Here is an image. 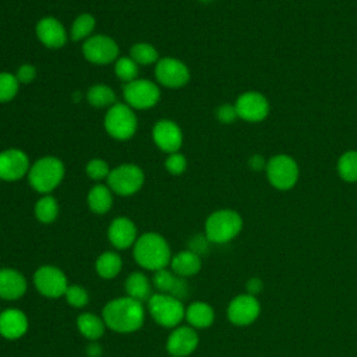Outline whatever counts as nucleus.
Wrapping results in <instances>:
<instances>
[{"label":"nucleus","mask_w":357,"mask_h":357,"mask_svg":"<svg viewBox=\"0 0 357 357\" xmlns=\"http://www.w3.org/2000/svg\"><path fill=\"white\" fill-rule=\"evenodd\" d=\"M145 307L128 296L112 298L102 308V318L113 332L132 333L142 328L145 322Z\"/></svg>","instance_id":"obj_1"},{"label":"nucleus","mask_w":357,"mask_h":357,"mask_svg":"<svg viewBox=\"0 0 357 357\" xmlns=\"http://www.w3.org/2000/svg\"><path fill=\"white\" fill-rule=\"evenodd\" d=\"M132 257L138 266L145 271L156 272L167 268L172 261V250L167 240L155 231H146L138 236L132 245Z\"/></svg>","instance_id":"obj_2"},{"label":"nucleus","mask_w":357,"mask_h":357,"mask_svg":"<svg viewBox=\"0 0 357 357\" xmlns=\"http://www.w3.org/2000/svg\"><path fill=\"white\" fill-rule=\"evenodd\" d=\"M64 163L56 156H42L31 163L28 170L29 185L40 194H50L64 178Z\"/></svg>","instance_id":"obj_3"},{"label":"nucleus","mask_w":357,"mask_h":357,"mask_svg":"<svg viewBox=\"0 0 357 357\" xmlns=\"http://www.w3.org/2000/svg\"><path fill=\"white\" fill-rule=\"evenodd\" d=\"M243 219L233 209H219L212 212L205 220V236L211 243L223 244L241 231Z\"/></svg>","instance_id":"obj_4"},{"label":"nucleus","mask_w":357,"mask_h":357,"mask_svg":"<svg viewBox=\"0 0 357 357\" xmlns=\"http://www.w3.org/2000/svg\"><path fill=\"white\" fill-rule=\"evenodd\" d=\"M146 305L152 319L159 326L167 329L178 326L185 317V307L183 301L170 294L155 291L146 301Z\"/></svg>","instance_id":"obj_5"},{"label":"nucleus","mask_w":357,"mask_h":357,"mask_svg":"<svg viewBox=\"0 0 357 357\" xmlns=\"http://www.w3.org/2000/svg\"><path fill=\"white\" fill-rule=\"evenodd\" d=\"M103 127L106 132L117 141H127L132 138L138 128V120L134 109L127 103L116 102L107 109L103 119Z\"/></svg>","instance_id":"obj_6"},{"label":"nucleus","mask_w":357,"mask_h":357,"mask_svg":"<svg viewBox=\"0 0 357 357\" xmlns=\"http://www.w3.org/2000/svg\"><path fill=\"white\" fill-rule=\"evenodd\" d=\"M106 181L113 194L130 197L142 188L145 174L139 166L134 163H123L110 170Z\"/></svg>","instance_id":"obj_7"},{"label":"nucleus","mask_w":357,"mask_h":357,"mask_svg":"<svg viewBox=\"0 0 357 357\" xmlns=\"http://www.w3.org/2000/svg\"><path fill=\"white\" fill-rule=\"evenodd\" d=\"M123 96L131 109L146 110L159 102L160 88L158 82L146 78H137L124 85Z\"/></svg>","instance_id":"obj_8"},{"label":"nucleus","mask_w":357,"mask_h":357,"mask_svg":"<svg viewBox=\"0 0 357 357\" xmlns=\"http://www.w3.org/2000/svg\"><path fill=\"white\" fill-rule=\"evenodd\" d=\"M266 177L272 187L286 191L298 180V166L289 155H275L266 163Z\"/></svg>","instance_id":"obj_9"},{"label":"nucleus","mask_w":357,"mask_h":357,"mask_svg":"<svg viewBox=\"0 0 357 357\" xmlns=\"http://www.w3.org/2000/svg\"><path fill=\"white\" fill-rule=\"evenodd\" d=\"M33 286L39 294L47 298H59L64 296L68 280L66 273L54 265L39 266L32 276Z\"/></svg>","instance_id":"obj_10"},{"label":"nucleus","mask_w":357,"mask_h":357,"mask_svg":"<svg viewBox=\"0 0 357 357\" xmlns=\"http://www.w3.org/2000/svg\"><path fill=\"white\" fill-rule=\"evenodd\" d=\"M119 45L117 42L107 35H92L82 43L84 57L98 66H105L114 63L119 59Z\"/></svg>","instance_id":"obj_11"},{"label":"nucleus","mask_w":357,"mask_h":357,"mask_svg":"<svg viewBox=\"0 0 357 357\" xmlns=\"http://www.w3.org/2000/svg\"><path fill=\"white\" fill-rule=\"evenodd\" d=\"M190 68L187 64L176 57H162L155 64L156 82L165 88L177 89L188 84Z\"/></svg>","instance_id":"obj_12"},{"label":"nucleus","mask_w":357,"mask_h":357,"mask_svg":"<svg viewBox=\"0 0 357 357\" xmlns=\"http://www.w3.org/2000/svg\"><path fill=\"white\" fill-rule=\"evenodd\" d=\"M234 106L237 116L248 123L262 121L269 114L268 99L257 91H247L241 93L237 98Z\"/></svg>","instance_id":"obj_13"},{"label":"nucleus","mask_w":357,"mask_h":357,"mask_svg":"<svg viewBox=\"0 0 357 357\" xmlns=\"http://www.w3.org/2000/svg\"><path fill=\"white\" fill-rule=\"evenodd\" d=\"M31 162L20 148H7L0 152V180L17 181L28 174Z\"/></svg>","instance_id":"obj_14"},{"label":"nucleus","mask_w":357,"mask_h":357,"mask_svg":"<svg viewBox=\"0 0 357 357\" xmlns=\"http://www.w3.org/2000/svg\"><path fill=\"white\" fill-rule=\"evenodd\" d=\"M197 329L190 325H178L172 329L166 339V350L172 357H187L198 347Z\"/></svg>","instance_id":"obj_15"},{"label":"nucleus","mask_w":357,"mask_h":357,"mask_svg":"<svg viewBox=\"0 0 357 357\" xmlns=\"http://www.w3.org/2000/svg\"><path fill=\"white\" fill-rule=\"evenodd\" d=\"M259 311L261 305L255 296L240 294L229 303L227 318L236 326H247L258 318Z\"/></svg>","instance_id":"obj_16"},{"label":"nucleus","mask_w":357,"mask_h":357,"mask_svg":"<svg viewBox=\"0 0 357 357\" xmlns=\"http://www.w3.org/2000/svg\"><path fill=\"white\" fill-rule=\"evenodd\" d=\"M152 139L160 151L169 155L180 151L183 145V131L173 120L163 119L155 123L152 128Z\"/></svg>","instance_id":"obj_17"},{"label":"nucleus","mask_w":357,"mask_h":357,"mask_svg":"<svg viewBox=\"0 0 357 357\" xmlns=\"http://www.w3.org/2000/svg\"><path fill=\"white\" fill-rule=\"evenodd\" d=\"M35 33L39 42L49 49H60L67 43L68 33L64 25L52 15L43 17L35 26Z\"/></svg>","instance_id":"obj_18"},{"label":"nucleus","mask_w":357,"mask_h":357,"mask_svg":"<svg viewBox=\"0 0 357 357\" xmlns=\"http://www.w3.org/2000/svg\"><path fill=\"white\" fill-rule=\"evenodd\" d=\"M152 286L158 293L170 294L178 300H184L188 297L190 287L185 278L176 275L170 268H163L153 272Z\"/></svg>","instance_id":"obj_19"},{"label":"nucleus","mask_w":357,"mask_h":357,"mask_svg":"<svg viewBox=\"0 0 357 357\" xmlns=\"http://www.w3.org/2000/svg\"><path fill=\"white\" fill-rule=\"evenodd\" d=\"M107 238L116 250H127L132 247L138 238L137 226L130 218L117 216L107 227Z\"/></svg>","instance_id":"obj_20"},{"label":"nucleus","mask_w":357,"mask_h":357,"mask_svg":"<svg viewBox=\"0 0 357 357\" xmlns=\"http://www.w3.org/2000/svg\"><path fill=\"white\" fill-rule=\"evenodd\" d=\"M29 328L26 314L20 308H6L0 312V336L7 340L21 339Z\"/></svg>","instance_id":"obj_21"},{"label":"nucleus","mask_w":357,"mask_h":357,"mask_svg":"<svg viewBox=\"0 0 357 357\" xmlns=\"http://www.w3.org/2000/svg\"><path fill=\"white\" fill-rule=\"evenodd\" d=\"M28 289L26 278L17 269L1 268L0 269V298L6 301H14L21 298Z\"/></svg>","instance_id":"obj_22"},{"label":"nucleus","mask_w":357,"mask_h":357,"mask_svg":"<svg viewBox=\"0 0 357 357\" xmlns=\"http://www.w3.org/2000/svg\"><path fill=\"white\" fill-rule=\"evenodd\" d=\"M124 290L126 296L141 303L148 301L153 294L152 280H149V278L141 271H134L126 278Z\"/></svg>","instance_id":"obj_23"},{"label":"nucleus","mask_w":357,"mask_h":357,"mask_svg":"<svg viewBox=\"0 0 357 357\" xmlns=\"http://www.w3.org/2000/svg\"><path fill=\"white\" fill-rule=\"evenodd\" d=\"M169 266L176 275L181 278H190L201 271L202 261L201 257L191 250H183L172 257Z\"/></svg>","instance_id":"obj_24"},{"label":"nucleus","mask_w":357,"mask_h":357,"mask_svg":"<svg viewBox=\"0 0 357 357\" xmlns=\"http://www.w3.org/2000/svg\"><path fill=\"white\" fill-rule=\"evenodd\" d=\"M184 319L194 329H205L213 324L215 311L208 303L194 301L188 307H185Z\"/></svg>","instance_id":"obj_25"},{"label":"nucleus","mask_w":357,"mask_h":357,"mask_svg":"<svg viewBox=\"0 0 357 357\" xmlns=\"http://www.w3.org/2000/svg\"><path fill=\"white\" fill-rule=\"evenodd\" d=\"M86 202L93 213L105 215L113 206V191L106 184H95L86 195Z\"/></svg>","instance_id":"obj_26"},{"label":"nucleus","mask_w":357,"mask_h":357,"mask_svg":"<svg viewBox=\"0 0 357 357\" xmlns=\"http://www.w3.org/2000/svg\"><path fill=\"white\" fill-rule=\"evenodd\" d=\"M78 332L88 340L96 342L105 335L106 324L102 315H95L92 312H82L77 318Z\"/></svg>","instance_id":"obj_27"},{"label":"nucleus","mask_w":357,"mask_h":357,"mask_svg":"<svg viewBox=\"0 0 357 357\" xmlns=\"http://www.w3.org/2000/svg\"><path fill=\"white\" fill-rule=\"evenodd\" d=\"M123 268V259L116 251H103L95 261V271L102 279L116 278Z\"/></svg>","instance_id":"obj_28"},{"label":"nucleus","mask_w":357,"mask_h":357,"mask_svg":"<svg viewBox=\"0 0 357 357\" xmlns=\"http://www.w3.org/2000/svg\"><path fill=\"white\" fill-rule=\"evenodd\" d=\"M59 212H60V205H59L57 199L50 194L42 195L35 202V206H33L35 218L43 225L53 223L57 219Z\"/></svg>","instance_id":"obj_29"},{"label":"nucleus","mask_w":357,"mask_h":357,"mask_svg":"<svg viewBox=\"0 0 357 357\" xmlns=\"http://www.w3.org/2000/svg\"><path fill=\"white\" fill-rule=\"evenodd\" d=\"M86 100L91 106L96 109H103V107H110L116 103V93L114 91L105 84H95L92 85L88 92H86Z\"/></svg>","instance_id":"obj_30"},{"label":"nucleus","mask_w":357,"mask_h":357,"mask_svg":"<svg viewBox=\"0 0 357 357\" xmlns=\"http://www.w3.org/2000/svg\"><path fill=\"white\" fill-rule=\"evenodd\" d=\"M95 25H96V21L92 14L82 13V14L77 15V18L71 24V28L68 32L70 39H73L74 42L86 40L89 36H92Z\"/></svg>","instance_id":"obj_31"},{"label":"nucleus","mask_w":357,"mask_h":357,"mask_svg":"<svg viewBox=\"0 0 357 357\" xmlns=\"http://www.w3.org/2000/svg\"><path fill=\"white\" fill-rule=\"evenodd\" d=\"M130 57L138 64V66H151L156 64L159 57V53L156 47L146 42H138L131 46Z\"/></svg>","instance_id":"obj_32"},{"label":"nucleus","mask_w":357,"mask_h":357,"mask_svg":"<svg viewBox=\"0 0 357 357\" xmlns=\"http://www.w3.org/2000/svg\"><path fill=\"white\" fill-rule=\"evenodd\" d=\"M337 173L347 183L357 181V151H347L339 158Z\"/></svg>","instance_id":"obj_33"},{"label":"nucleus","mask_w":357,"mask_h":357,"mask_svg":"<svg viewBox=\"0 0 357 357\" xmlns=\"http://www.w3.org/2000/svg\"><path fill=\"white\" fill-rule=\"evenodd\" d=\"M138 64L131 57H119L114 61V74L123 82H131L138 78Z\"/></svg>","instance_id":"obj_34"},{"label":"nucleus","mask_w":357,"mask_h":357,"mask_svg":"<svg viewBox=\"0 0 357 357\" xmlns=\"http://www.w3.org/2000/svg\"><path fill=\"white\" fill-rule=\"evenodd\" d=\"M20 85L15 74L0 71V103L13 100L18 93Z\"/></svg>","instance_id":"obj_35"},{"label":"nucleus","mask_w":357,"mask_h":357,"mask_svg":"<svg viewBox=\"0 0 357 357\" xmlns=\"http://www.w3.org/2000/svg\"><path fill=\"white\" fill-rule=\"evenodd\" d=\"M64 298L67 304L73 308H84L89 303V293L81 284H68Z\"/></svg>","instance_id":"obj_36"},{"label":"nucleus","mask_w":357,"mask_h":357,"mask_svg":"<svg viewBox=\"0 0 357 357\" xmlns=\"http://www.w3.org/2000/svg\"><path fill=\"white\" fill-rule=\"evenodd\" d=\"M110 167L107 165V162L105 159H100V158H93L91 159L86 166H85V172L88 174L89 178L92 180H103V178H107L109 173H110Z\"/></svg>","instance_id":"obj_37"},{"label":"nucleus","mask_w":357,"mask_h":357,"mask_svg":"<svg viewBox=\"0 0 357 357\" xmlns=\"http://www.w3.org/2000/svg\"><path fill=\"white\" fill-rule=\"evenodd\" d=\"M165 167L166 170L173 174V176H180L185 172L187 169V159L183 153L180 152H173L169 153L166 160H165Z\"/></svg>","instance_id":"obj_38"},{"label":"nucleus","mask_w":357,"mask_h":357,"mask_svg":"<svg viewBox=\"0 0 357 357\" xmlns=\"http://www.w3.org/2000/svg\"><path fill=\"white\" fill-rule=\"evenodd\" d=\"M237 112H236V106L230 105V103H223L216 109V119L223 123V124H229L233 123L237 119Z\"/></svg>","instance_id":"obj_39"},{"label":"nucleus","mask_w":357,"mask_h":357,"mask_svg":"<svg viewBox=\"0 0 357 357\" xmlns=\"http://www.w3.org/2000/svg\"><path fill=\"white\" fill-rule=\"evenodd\" d=\"M36 74H38L36 67L29 64V63H25V64H21L18 67V70L15 73V77H17L20 84H31L36 78Z\"/></svg>","instance_id":"obj_40"},{"label":"nucleus","mask_w":357,"mask_h":357,"mask_svg":"<svg viewBox=\"0 0 357 357\" xmlns=\"http://www.w3.org/2000/svg\"><path fill=\"white\" fill-rule=\"evenodd\" d=\"M208 243H211L205 234H198L195 237L191 238L190 244H188V250H191L192 252L198 254L199 257L208 251Z\"/></svg>","instance_id":"obj_41"},{"label":"nucleus","mask_w":357,"mask_h":357,"mask_svg":"<svg viewBox=\"0 0 357 357\" xmlns=\"http://www.w3.org/2000/svg\"><path fill=\"white\" fill-rule=\"evenodd\" d=\"M245 289H247V293L251 294V296H257L264 289V283L259 278H250L245 283Z\"/></svg>","instance_id":"obj_42"},{"label":"nucleus","mask_w":357,"mask_h":357,"mask_svg":"<svg viewBox=\"0 0 357 357\" xmlns=\"http://www.w3.org/2000/svg\"><path fill=\"white\" fill-rule=\"evenodd\" d=\"M266 160L264 159V156H261V155H252L250 159H248V166H250V169L251 170H254V172H261V170H264V169H266Z\"/></svg>","instance_id":"obj_43"},{"label":"nucleus","mask_w":357,"mask_h":357,"mask_svg":"<svg viewBox=\"0 0 357 357\" xmlns=\"http://www.w3.org/2000/svg\"><path fill=\"white\" fill-rule=\"evenodd\" d=\"M86 356L88 357H100L102 356V347L96 342H92L86 347Z\"/></svg>","instance_id":"obj_44"},{"label":"nucleus","mask_w":357,"mask_h":357,"mask_svg":"<svg viewBox=\"0 0 357 357\" xmlns=\"http://www.w3.org/2000/svg\"><path fill=\"white\" fill-rule=\"evenodd\" d=\"M199 1H202V3H209V1H212V0H199Z\"/></svg>","instance_id":"obj_45"},{"label":"nucleus","mask_w":357,"mask_h":357,"mask_svg":"<svg viewBox=\"0 0 357 357\" xmlns=\"http://www.w3.org/2000/svg\"><path fill=\"white\" fill-rule=\"evenodd\" d=\"M170 357H172V356H170Z\"/></svg>","instance_id":"obj_46"}]
</instances>
